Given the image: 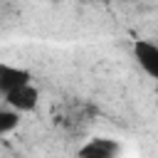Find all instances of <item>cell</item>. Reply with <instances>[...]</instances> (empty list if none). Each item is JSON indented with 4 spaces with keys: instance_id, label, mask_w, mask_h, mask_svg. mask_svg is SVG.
<instances>
[{
    "instance_id": "5",
    "label": "cell",
    "mask_w": 158,
    "mask_h": 158,
    "mask_svg": "<svg viewBox=\"0 0 158 158\" xmlns=\"http://www.w3.org/2000/svg\"><path fill=\"white\" fill-rule=\"evenodd\" d=\"M17 126H20V114L7 106H0V138L17 131Z\"/></svg>"
},
{
    "instance_id": "2",
    "label": "cell",
    "mask_w": 158,
    "mask_h": 158,
    "mask_svg": "<svg viewBox=\"0 0 158 158\" xmlns=\"http://www.w3.org/2000/svg\"><path fill=\"white\" fill-rule=\"evenodd\" d=\"M121 156V143L109 136H94L84 141L77 151V158H118Z\"/></svg>"
},
{
    "instance_id": "3",
    "label": "cell",
    "mask_w": 158,
    "mask_h": 158,
    "mask_svg": "<svg viewBox=\"0 0 158 158\" xmlns=\"http://www.w3.org/2000/svg\"><path fill=\"white\" fill-rule=\"evenodd\" d=\"M133 59L141 67V72L158 81V44L151 40H136L133 42Z\"/></svg>"
},
{
    "instance_id": "6",
    "label": "cell",
    "mask_w": 158,
    "mask_h": 158,
    "mask_svg": "<svg viewBox=\"0 0 158 158\" xmlns=\"http://www.w3.org/2000/svg\"><path fill=\"white\" fill-rule=\"evenodd\" d=\"M54 2H67V0H54Z\"/></svg>"
},
{
    "instance_id": "1",
    "label": "cell",
    "mask_w": 158,
    "mask_h": 158,
    "mask_svg": "<svg viewBox=\"0 0 158 158\" xmlns=\"http://www.w3.org/2000/svg\"><path fill=\"white\" fill-rule=\"evenodd\" d=\"M2 99H5V106L7 109H12V111H17L22 116V114H30V111L37 109V104H40V89L30 81L25 86H17V89L7 91Z\"/></svg>"
},
{
    "instance_id": "4",
    "label": "cell",
    "mask_w": 158,
    "mask_h": 158,
    "mask_svg": "<svg viewBox=\"0 0 158 158\" xmlns=\"http://www.w3.org/2000/svg\"><path fill=\"white\" fill-rule=\"evenodd\" d=\"M32 81V74L30 69L25 67H17V64H7V62H0V94L5 96L7 91L17 89V86H25Z\"/></svg>"
}]
</instances>
